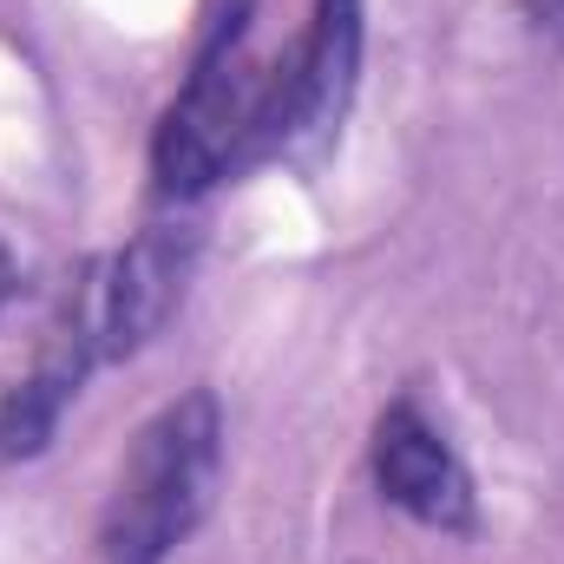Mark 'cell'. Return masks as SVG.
Masks as SVG:
<instances>
[{
  "instance_id": "6da1fadb",
  "label": "cell",
  "mask_w": 564,
  "mask_h": 564,
  "mask_svg": "<svg viewBox=\"0 0 564 564\" xmlns=\"http://www.w3.org/2000/svg\"><path fill=\"white\" fill-rule=\"evenodd\" d=\"M224 479V414L210 388L177 394L132 440L119 492L106 506V564H164L197 532Z\"/></svg>"
},
{
  "instance_id": "7a4b0ae2",
  "label": "cell",
  "mask_w": 564,
  "mask_h": 564,
  "mask_svg": "<svg viewBox=\"0 0 564 564\" xmlns=\"http://www.w3.org/2000/svg\"><path fill=\"white\" fill-rule=\"evenodd\" d=\"M250 7L257 0H230L184 79V93L164 106L158 132H151V177H158V197H197L210 191L217 177L237 171V151L250 132V112H257V93H263V73H250L243 59V40H250Z\"/></svg>"
},
{
  "instance_id": "3957f363",
  "label": "cell",
  "mask_w": 564,
  "mask_h": 564,
  "mask_svg": "<svg viewBox=\"0 0 564 564\" xmlns=\"http://www.w3.org/2000/svg\"><path fill=\"white\" fill-rule=\"evenodd\" d=\"M355 86H361V0H315L302 46L263 73L237 171L282 158V151L328 144L355 106Z\"/></svg>"
},
{
  "instance_id": "277c9868",
  "label": "cell",
  "mask_w": 564,
  "mask_h": 564,
  "mask_svg": "<svg viewBox=\"0 0 564 564\" xmlns=\"http://www.w3.org/2000/svg\"><path fill=\"white\" fill-rule=\"evenodd\" d=\"M191 257H197V237L191 230H144L126 250L112 257H93L73 295H66V315H59V335L86 355V361H126L139 355L144 341L171 322L184 276H191Z\"/></svg>"
},
{
  "instance_id": "5b68a950",
  "label": "cell",
  "mask_w": 564,
  "mask_h": 564,
  "mask_svg": "<svg viewBox=\"0 0 564 564\" xmlns=\"http://www.w3.org/2000/svg\"><path fill=\"white\" fill-rule=\"evenodd\" d=\"M375 486L433 532H466L473 525V479L459 466V453L440 440V426H426L421 408L394 401L375 421Z\"/></svg>"
},
{
  "instance_id": "8992f818",
  "label": "cell",
  "mask_w": 564,
  "mask_h": 564,
  "mask_svg": "<svg viewBox=\"0 0 564 564\" xmlns=\"http://www.w3.org/2000/svg\"><path fill=\"white\" fill-rule=\"evenodd\" d=\"M532 13H539L545 33H564V0H532Z\"/></svg>"
},
{
  "instance_id": "52a82bcc",
  "label": "cell",
  "mask_w": 564,
  "mask_h": 564,
  "mask_svg": "<svg viewBox=\"0 0 564 564\" xmlns=\"http://www.w3.org/2000/svg\"><path fill=\"white\" fill-rule=\"evenodd\" d=\"M7 295H13V263L0 257V302H7Z\"/></svg>"
}]
</instances>
